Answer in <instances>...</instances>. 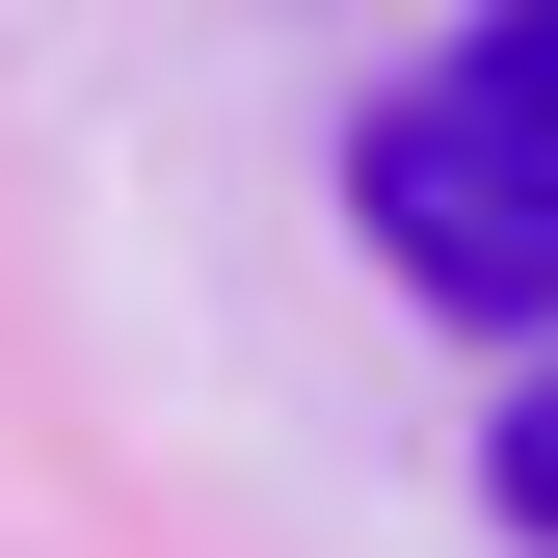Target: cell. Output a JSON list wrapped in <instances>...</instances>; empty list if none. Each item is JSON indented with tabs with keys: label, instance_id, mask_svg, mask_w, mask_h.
<instances>
[{
	"label": "cell",
	"instance_id": "7a4b0ae2",
	"mask_svg": "<svg viewBox=\"0 0 558 558\" xmlns=\"http://www.w3.org/2000/svg\"><path fill=\"white\" fill-rule=\"evenodd\" d=\"M478 506H506V532L558 558V319H532V373H506V399H478Z\"/></svg>",
	"mask_w": 558,
	"mask_h": 558
},
{
	"label": "cell",
	"instance_id": "6da1fadb",
	"mask_svg": "<svg viewBox=\"0 0 558 558\" xmlns=\"http://www.w3.org/2000/svg\"><path fill=\"white\" fill-rule=\"evenodd\" d=\"M345 214H373V266L426 319H478V345L558 319V133H506L478 81H399L373 133H345Z\"/></svg>",
	"mask_w": 558,
	"mask_h": 558
},
{
	"label": "cell",
	"instance_id": "3957f363",
	"mask_svg": "<svg viewBox=\"0 0 558 558\" xmlns=\"http://www.w3.org/2000/svg\"><path fill=\"white\" fill-rule=\"evenodd\" d=\"M452 81L506 107V133H558V0H478V53H452Z\"/></svg>",
	"mask_w": 558,
	"mask_h": 558
}]
</instances>
